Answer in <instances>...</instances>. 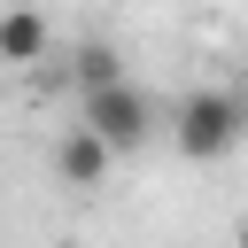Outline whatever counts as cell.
<instances>
[{
	"label": "cell",
	"mask_w": 248,
	"mask_h": 248,
	"mask_svg": "<svg viewBox=\"0 0 248 248\" xmlns=\"http://www.w3.org/2000/svg\"><path fill=\"white\" fill-rule=\"evenodd\" d=\"M170 140H178L186 163H217V155H232V147L248 140V93H232V85H194V93L178 101Z\"/></svg>",
	"instance_id": "cell-1"
},
{
	"label": "cell",
	"mask_w": 248,
	"mask_h": 248,
	"mask_svg": "<svg viewBox=\"0 0 248 248\" xmlns=\"http://www.w3.org/2000/svg\"><path fill=\"white\" fill-rule=\"evenodd\" d=\"M78 124H85V132H101L116 155H132V147L155 132V101H147V93L124 78V85H101V93H85V101H78Z\"/></svg>",
	"instance_id": "cell-2"
},
{
	"label": "cell",
	"mask_w": 248,
	"mask_h": 248,
	"mask_svg": "<svg viewBox=\"0 0 248 248\" xmlns=\"http://www.w3.org/2000/svg\"><path fill=\"white\" fill-rule=\"evenodd\" d=\"M108 163H116V147H108L101 132H85V124H70V132L54 140V178H62V186H78V194H85V186H101V178H108Z\"/></svg>",
	"instance_id": "cell-3"
},
{
	"label": "cell",
	"mask_w": 248,
	"mask_h": 248,
	"mask_svg": "<svg viewBox=\"0 0 248 248\" xmlns=\"http://www.w3.org/2000/svg\"><path fill=\"white\" fill-rule=\"evenodd\" d=\"M46 54V16L39 8H8L0 16V62H39Z\"/></svg>",
	"instance_id": "cell-4"
},
{
	"label": "cell",
	"mask_w": 248,
	"mask_h": 248,
	"mask_svg": "<svg viewBox=\"0 0 248 248\" xmlns=\"http://www.w3.org/2000/svg\"><path fill=\"white\" fill-rule=\"evenodd\" d=\"M70 70H78V85H85V93L124 85V62H116V46H108V39H85V46L70 54Z\"/></svg>",
	"instance_id": "cell-5"
},
{
	"label": "cell",
	"mask_w": 248,
	"mask_h": 248,
	"mask_svg": "<svg viewBox=\"0 0 248 248\" xmlns=\"http://www.w3.org/2000/svg\"><path fill=\"white\" fill-rule=\"evenodd\" d=\"M232 240H240V248H248V217H240V232H232Z\"/></svg>",
	"instance_id": "cell-6"
}]
</instances>
